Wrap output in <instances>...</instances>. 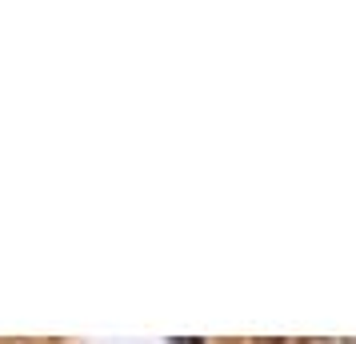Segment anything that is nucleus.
<instances>
[{"label":"nucleus","mask_w":356,"mask_h":344,"mask_svg":"<svg viewBox=\"0 0 356 344\" xmlns=\"http://www.w3.org/2000/svg\"><path fill=\"white\" fill-rule=\"evenodd\" d=\"M308 344H356V341H308Z\"/></svg>","instance_id":"f257e3e1"}]
</instances>
